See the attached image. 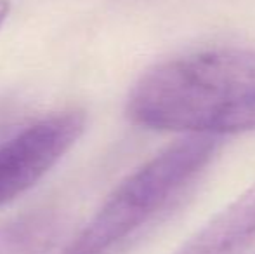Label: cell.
I'll use <instances>...</instances> for the list:
<instances>
[{"label":"cell","mask_w":255,"mask_h":254,"mask_svg":"<svg viewBox=\"0 0 255 254\" xmlns=\"http://www.w3.org/2000/svg\"><path fill=\"white\" fill-rule=\"evenodd\" d=\"M85 127V115L68 110L21 129L0 145V207L37 185L70 152Z\"/></svg>","instance_id":"obj_3"},{"label":"cell","mask_w":255,"mask_h":254,"mask_svg":"<svg viewBox=\"0 0 255 254\" xmlns=\"http://www.w3.org/2000/svg\"><path fill=\"white\" fill-rule=\"evenodd\" d=\"M61 225L51 213H30L0 225V254H54Z\"/></svg>","instance_id":"obj_5"},{"label":"cell","mask_w":255,"mask_h":254,"mask_svg":"<svg viewBox=\"0 0 255 254\" xmlns=\"http://www.w3.org/2000/svg\"><path fill=\"white\" fill-rule=\"evenodd\" d=\"M127 115L188 136L255 131V49H200L154 64L132 87Z\"/></svg>","instance_id":"obj_1"},{"label":"cell","mask_w":255,"mask_h":254,"mask_svg":"<svg viewBox=\"0 0 255 254\" xmlns=\"http://www.w3.org/2000/svg\"><path fill=\"white\" fill-rule=\"evenodd\" d=\"M7 12H9V3H7V0H0V26L5 21Z\"/></svg>","instance_id":"obj_6"},{"label":"cell","mask_w":255,"mask_h":254,"mask_svg":"<svg viewBox=\"0 0 255 254\" xmlns=\"http://www.w3.org/2000/svg\"><path fill=\"white\" fill-rule=\"evenodd\" d=\"M175 254H255V183Z\"/></svg>","instance_id":"obj_4"},{"label":"cell","mask_w":255,"mask_h":254,"mask_svg":"<svg viewBox=\"0 0 255 254\" xmlns=\"http://www.w3.org/2000/svg\"><path fill=\"white\" fill-rule=\"evenodd\" d=\"M219 143L186 136L132 171L61 254H122L181 200L215 157Z\"/></svg>","instance_id":"obj_2"}]
</instances>
